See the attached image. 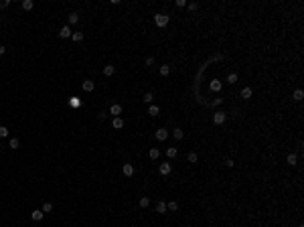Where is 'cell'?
<instances>
[{
  "mask_svg": "<svg viewBox=\"0 0 304 227\" xmlns=\"http://www.w3.org/2000/svg\"><path fill=\"white\" fill-rule=\"evenodd\" d=\"M122 170H124V174H126V176H132V174H134V166H132L130 162H126V164H124V168H122Z\"/></svg>",
  "mask_w": 304,
  "mask_h": 227,
  "instance_id": "ba28073f",
  "label": "cell"
},
{
  "mask_svg": "<svg viewBox=\"0 0 304 227\" xmlns=\"http://www.w3.org/2000/svg\"><path fill=\"white\" fill-rule=\"evenodd\" d=\"M296 154H288V164H296Z\"/></svg>",
  "mask_w": 304,
  "mask_h": 227,
  "instance_id": "83f0119b",
  "label": "cell"
},
{
  "mask_svg": "<svg viewBox=\"0 0 304 227\" xmlns=\"http://www.w3.org/2000/svg\"><path fill=\"white\" fill-rule=\"evenodd\" d=\"M152 97H154L152 94H146L144 97H142V100H144V104H150V101H152Z\"/></svg>",
  "mask_w": 304,
  "mask_h": 227,
  "instance_id": "f546056e",
  "label": "cell"
},
{
  "mask_svg": "<svg viewBox=\"0 0 304 227\" xmlns=\"http://www.w3.org/2000/svg\"><path fill=\"white\" fill-rule=\"evenodd\" d=\"M176 6H178V8H181V6H187V2H185V0H176Z\"/></svg>",
  "mask_w": 304,
  "mask_h": 227,
  "instance_id": "d590c367",
  "label": "cell"
},
{
  "mask_svg": "<svg viewBox=\"0 0 304 227\" xmlns=\"http://www.w3.org/2000/svg\"><path fill=\"white\" fill-rule=\"evenodd\" d=\"M176 154H178V150H176V148H175V146H170V148H168V150H166V156H168V158H175V156H176Z\"/></svg>",
  "mask_w": 304,
  "mask_h": 227,
  "instance_id": "d6986e66",
  "label": "cell"
},
{
  "mask_svg": "<svg viewBox=\"0 0 304 227\" xmlns=\"http://www.w3.org/2000/svg\"><path fill=\"white\" fill-rule=\"evenodd\" d=\"M59 37H61V39H69V37H71V28H69V27H63V28L59 31Z\"/></svg>",
  "mask_w": 304,
  "mask_h": 227,
  "instance_id": "9c48e42d",
  "label": "cell"
},
{
  "mask_svg": "<svg viewBox=\"0 0 304 227\" xmlns=\"http://www.w3.org/2000/svg\"><path fill=\"white\" fill-rule=\"evenodd\" d=\"M227 83H237V73H231L227 77Z\"/></svg>",
  "mask_w": 304,
  "mask_h": 227,
  "instance_id": "4316f807",
  "label": "cell"
},
{
  "mask_svg": "<svg viewBox=\"0 0 304 227\" xmlns=\"http://www.w3.org/2000/svg\"><path fill=\"white\" fill-rule=\"evenodd\" d=\"M43 217H45L43 211H33V221H43Z\"/></svg>",
  "mask_w": 304,
  "mask_h": 227,
  "instance_id": "2e32d148",
  "label": "cell"
},
{
  "mask_svg": "<svg viewBox=\"0 0 304 227\" xmlns=\"http://www.w3.org/2000/svg\"><path fill=\"white\" fill-rule=\"evenodd\" d=\"M41 211H43V213H51V211H53V205H51V203H45Z\"/></svg>",
  "mask_w": 304,
  "mask_h": 227,
  "instance_id": "cb8c5ba5",
  "label": "cell"
},
{
  "mask_svg": "<svg viewBox=\"0 0 304 227\" xmlns=\"http://www.w3.org/2000/svg\"><path fill=\"white\" fill-rule=\"evenodd\" d=\"M241 97L243 100H250L251 97V87H243L241 89Z\"/></svg>",
  "mask_w": 304,
  "mask_h": 227,
  "instance_id": "4fadbf2b",
  "label": "cell"
},
{
  "mask_svg": "<svg viewBox=\"0 0 304 227\" xmlns=\"http://www.w3.org/2000/svg\"><path fill=\"white\" fill-rule=\"evenodd\" d=\"M8 6H10V0H2L0 2V8H8Z\"/></svg>",
  "mask_w": 304,
  "mask_h": 227,
  "instance_id": "d6a6232c",
  "label": "cell"
},
{
  "mask_svg": "<svg viewBox=\"0 0 304 227\" xmlns=\"http://www.w3.org/2000/svg\"><path fill=\"white\" fill-rule=\"evenodd\" d=\"M110 113H112L114 118H118V116L122 113V106L120 104H112V106H110Z\"/></svg>",
  "mask_w": 304,
  "mask_h": 227,
  "instance_id": "277c9868",
  "label": "cell"
},
{
  "mask_svg": "<svg viewBox=\"0 0 304 227\" xmlns=\"http://www.w3.org/2000/svg\"><path fill=\"white\" fill-rule=\"evenodd\" d=\"M146 65H148V67L154 65V57H148V59H146Z\"/></svg>",
  "mask_w": 304,
  "mask_h": 227,
  "instance_id": "e575fe53",
  "label": "cell"
},
{
  "mask_svg": "<svg viewBox=\"0 0 304 227\" xmlns=\"http://www.w3.org/2000/svg\"><path fill=\"white\" fill-rule=\"evenodd\" d=\"M33 6H34L33 0H22V8H25V10H33Z\"/></svg>",
  "mask_w": 304,
  "mask_h": 227,
  "instance_id": "9a60e30c",
  "label": "cell"
},
{
  "mask_svg": "<svg viewBox=\"0 0 304 227\" xmlns=\"http://www.w3.org/2000/svg\"><path fill=\"white\" fill-rule=\"evenodd\" d=\"M168 16L166 14H154V22H156V27H166L168 25Z\"/></svg>",
  "mask_w": 304,
  "mask_h": 227,
  "instance_id": "6da1fadb",
  "label": "cell"
},
{
  "mask_svg": "<svg viewBox=\"0 0 304 227\" xmlns=\"http://www.w3.org/2000/svg\"><path fill=\"white\" fill-rule=\"evenodd\" d=\"M211 89H213V91H221V81L213 79V81H211Z\"/></svg>",
  "mask_w": 304,
  "mask_h": 227,
  "instance_id": "7c38bea8",
  "label": "cell"
},
{
  "mask_svg": "<svg viewBox=\"0 0 304 227\" xmlns=\"http://www.w3.org/2000/svg\"><path fill=\"white\" fill-rule=\"evenodd\" d=\"M158 170H160V174H164V176H166V174H170V170H172V166H170V162H162V164H160V168H158Z\"/></svg>",
  "mask_w": 304,
  "mask_h": 227,
  "instance_id": "8992f818",
  "label": "cell"
},
{
  "mask_svg": "<svg viewBox=\"0 0 304 227\" xmlns=\"http://www.w3.org/2000/svg\"><path fill=\"white\" fill-rule=\"evenodd\" d=\"M148 156L152 158V160H156L158 156H160V152H158V148H150V152H148Z\"/></svg>",
  "mask_w": 304,
  "mask_h": 227,
  "instance_id": "e0dca14e",
  "label": "cell"
},
{
  "mask_svg": "<svg viewBox=\"0 0 304 227\" xmlns=\"http://www.w3.org/2000/svg\"><path fill=\"white\" fill-rule=\"evenodd\" d=\"M4 53H6V47H2V45H0V57H2Z\"/></svg>",
  "mask_w": 304,
  "mask_h": 227,
  "instance_id": "74e56055",
  "label": "cell"
},
{
  "mask_svg": "<svg viewBox=\"0 0 304 227\" xmlns=\"http://www.w3.org/2000/svg\"><path fill=\"white\" fill-rule=\"evenodd\" d=\"M187 6H189L191 10H197V6H199V4H197V2H189V4H187Z\"/></svg>",
  "mask_w": 304,
  "mask_h": 227,
  "instance_id": "836d02e7",
  "label": "cell"
},
{
  "mask_svg": "<svg viewBox=\"0 0 304 227\" xmlns=\"http://www.w3.org/2000/svg\"><path fill=\"white\" fill-rule=\"evenodd\" d=\"M148 205H150V199L148 197H142L140 199V207H148Z\"/></svg>",
  "mask_w": 304,
  "mask_h": 227,
  "instance_id": "d4e9b609",
  "label": "cell"
},
{
  "mask_svg": "<svg viewBox=\"0 0 304 227\" xmlns=\"http://www.w3.org/2000/svg\"><path fill=\"white\" fill-rule=\"evenodd\" d=\"M114 73H116V67L114 65H106V67H103V75H106V77H112Z\"/></svg>",
  "mask_w": 304,
  "mask_h": 227,
  "instance_id": "30bf717a",
  "label": "cell"
},
{
  "mask_svg": "<svg viewBox=\"0 0 304 227\" xmlns=\"http://www.w3.org/2000/svg\"><path fill=\"white\" fill-rule=\"evenodd\" d=\"M71 106L77 107V106H79V100H77V97H73V100H71Z\"/></svg>",
  "mask_w": 304,
  "mask_h": 227,
  "instance_id": "8d00e7d4",
  "label": "cell"
},
{
  "mask_svg": "<svg viewBox=\"0 0 304 227\" xmlns=\"http://www.w3.org/2000/svg\"><path fill=\"white\" fill-rule=\"evenodd\" d=\"M71 39L75 43H79V41H83V33H71Z\"/></svg>",
  "mask_w": 304,
  "mask_h": 227,
  "instance_id": "7402d4cb",
  "label": "cell"
},
{
  "mask_svg": "<svg viewBox=\"0 0 304 227\" xmlns=\"http://www.w3.org/2000/svg\"><path fill=\"white\" fill-rule=\"evenodd\" d=\"M302 89H296V91H294V100H296V101H300V100H302Z\"/></svg>",
  "mask_w": 304,
  "mask_h": 227,
  "instance_id": "484cf974",
  "label": "cell"
},
{
  "mask_svg": "<svg viewBox=\"0 0 304 227\" xmlns=\"http://www.w3.org/2000/svg\"><path fill=\"white\" fill-rule=\"evenodd\" d=\"M8 146H10V148H12V150H16V148H18V146H20V142H18V140H16V138H12V140H10V142H8Z\"/></svg>",
  "mask_w": 304,
  "mask_h": 227,
  "instance_id": "603a6c76",
  "label": "cell"
},
{
  "mask_svg": "<svg viewBox=\"0 0 304 227\" xmlns=\"http://www.w3.org/2000/svg\"><path fill=\"white\" fill-rule=\"evenodd\" d=\"M172 136H175L176 140H182V138H185V132H182L181 128H175V130H172Z\"/></svg>",
  "mask_w": 304,
  "mask_h": 227,
  "instance_id": "8fae6325",
  "label": "cell"
},
{
  "mask_svg": "<svg viewBox=\"0 0 304 227\" xmlns=\"http://www.w3.org/2000/svg\"><path fill=\"white\" fill-rule=\"evenodd\" d=\"M168 73H170V65H160V75L162 77H166Z\"/></svg>",
  "mask_w": 304,
  "mask_h": 227,
  "instance_id": "ffe728a7",
  "label": "cell"
},
{
  "mask_svg": "<svg viewBox=\"0 0 304 227\" xmlns=\"http://www.w3.org/2000/svg\"><path fill=\"white\" fill-rule=\"evenodd\" d=\"M176 207H178V205H176V203H175V201H170V203H168V205H166V209H170V211H175V209Z\"/></svg>",
  "mask_w": 304,
  "mask_h": 227,
  "instance_id": "1f68e13d",
  "label": "cell"
},
{
  "mask_svg": "<svg viewBox=\"0 0 304 227\" xmlns=\"http://www.w3.org/2000/svg\"><path fill=\"white\" fill-rule=\"evenodd\" d=\"M67 18H69V25H75V22L79 20V14H77V12H71V14L67 16Z\"/></svg>",
  "mask_w": 304,
  "mask_h": 227,
  "instance_id": "ac0fdd59",
  "label": "cell"
},
{
  "mask_svg": "<svg viewBox=\"0 0 304 227\" xmlns=\"http://www.w3.org/2000/svg\"><path fill=\"white\" fill-rule=\"evenodd\" d=\"M6 136H8V130L4 126H0V138H6Z\"/></svg>",
  "mask_w": 304,
  "mask_h": 227,
  "instance_id": "f1b7e54d",
  "label": "cell"
},
{
  "mask_svg": "<svg viewBox=\"0 0 304 227\" xmlns=\"http://www.w3.org/2000/svg\"><path fill=\"white\" fill-rule=\"evenodd\" d=\"M81 87H83V91H87V94H89V91H93V89H95V83L91 79H85Z\"/></svg>",
  "mask_w": 304,
  "mask_h": 227,
  "instance_id": "5b68a950",
  "label": "cell"
},
{
  "mask_svg": "<svg viewBox=\"0 0 304 227\" xmlns=\"http://www.w3.org/2000/svg\"><path fill=\"white\" fill-rule=\"evenodd\" d=\"M197 160H199V156H197L195 152H191L189 154V162H197Z\"/></svg>",
  "mask_w": 304,
  "mask_h": 227,
  "instance_id": "4dcf8cb0",
  "label": "cell"
},
{
  "mask_svg": "<svg viewBox=\"0 0 304 227\" xmlns=\"http://www.w3.org/2000/svg\"><path fill=\"white\" fill-rule=\"evenodd\" d=\"M112 126H114L116 130H122V128H124V120L118 116V118H114V120H112Z\"/></svg>",
  "mask_w": 304,
  "mask_h": 227,
  "instance_id": "52a82bcc",
  "label": "cell"
},
{
  "mask_svg": "<svg viewBox=\"0 0 304 227\" xmlns=\"http://www.w3.org/2000/svg\"><path fill=\"white\" fill-rule=\"evenodd\" d=\"M154 136H156V140H166V138H168V130H164V128H158Z\"/></svg>",
  "mask_w": 304,
  "mask_h": 227,
  "instance_id": "3957f363",
  "label": "cell"
},
{
  "mask_svg": "<svg viewBox=\"0 0 304 227\" xmlns=\"http://www.w3.org/2000/svg\"><path fill=\"white\" fill-rule=\"evenodd\" d=\"M156 211H158V213H164V211H166V203L158 201V203H156Z\"/></svg>",
  "mask_w": 304,
  "mask_h": 227,
  "instance_id": "44dd1931",
  "label": "cell"
},
{
  "mask_svg": "<svg viewBox=\"0 0 304 227\" xmlns=\"http://www.w3.org/2000/svg\"><path fill=\"white\" fill-rule=\"evenodd\" d=\"M158 112H160V107H158V106H150V107H148V113L152 116V118H156V116H158Z\"/></svg>",
  "mask_w": 304,
  "mask_h": 227,
  "instance_id": "5bb4252c",
  "label": "cell"
},
{
  "mask_svg": "<svg viewBox=\"0 0 304 227\" xmlns=\"http://www.w3.org/2000/svg\"><path fill=\"white\" fill-rule=\"evenodd\" d=\"M225 120H227V113L225 112H215V116H213V122H215V124H223Z\"/></svg>",
  "mask_w": 304,
  "mask_h": 227,
  "instance_id": "7a4b0ae2",
  "label": "cell"
}]
</instances>
